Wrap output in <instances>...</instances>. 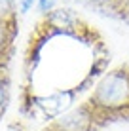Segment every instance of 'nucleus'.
Wrapping results in <instances>:
<instances>
[{
	"mask_svg": "<svg viewBox=\"0 0 129 131\" xmlns=\"http://www.w3.org/2000/svg\"><path fill=\"white\" fill-rule=\"evenodd\" d=\"M97 125L112 120H129V70L118 67L106 72L84 103Z\"/></svg>",
	"mask_w": 129,
	"mask_h": 131,
	"instance_id": "obj_1",
	"label": "nucleus"
},
{
	"mask_svg": "<svg viewBox=\"0 0 129 131\" xmlns=\"http://www.w3.org/2000/svg\"><path fill=\"white\" fill-rule=\"evenodd\" d=\"M50 127L55 131H93L99 125H97L93 114L89 112V108L86 105H80L72 112H68V114L61 116L59 120L51 122Z\"/></svg>",
	"mask_w": 129,
	"mask_h": 131,
	"instance_id": "obj_2",
	"label": "nucleus"
},
{
	"mask_svg": "<svg viewBox=\"0 0 129 131\" xmlns=\"http://www.w3.org/2000/svg\"><path fill=\"white\" fill-rule=\"evenodd\" d=\"M8 101H10V80H8V72L0 63V114L6 110Z\"/></svg>",
	"mask_w": 129,
	"mask_h": 131,
	"instance_id": "obj_3",
	"label": "nucleus"
},
{
	"mask_svg": "<svg viewBox=\"0 0 129 131\" xmlns=\"http://www.w3.org/2000/svg\"><path fill=\"white\" fill-rule=\"evenodd\" d=\"M87 2L93 4V6H97V8H103V10H110V12L116 13V10H118L120 6H122L123 0H87Z\"/></svg>",
	"mask_w": 129,
	"mask_h": 131,
	"instance_id": "obj_4",
	"label": "nucleus"
},
{
	"mask_svg": "<svg viewBox=\"0 0 129 131\" xmlns=\"http://www.w3.org/2000/svg\"><path fill=\"white\" fill-rule=\"evenodd\" d=\"M116 15L129 25V0H123V2H122V6L116 10Z\"/></svg>",
	"mask_w": 129,
	"mask_h": 131,
	"instance_id": "obj_5",
	"label": "nucleus"
},
{
	"mask_svg": "<svg viewBox=\"0 0 129 131\" xmlns=\"http://www.w3.org/2000/svg\"><path fill=\"white\" fill-rule=\"evenodd\" d=\"M34 4H38V0H17V6H19V10L23 12V13L29 12Z\"/></svg>",
	"mask_w": 129,
	"mask_h": 131,
	"instance_id": "obj_6",
	"label": "nucleus"
},
{
	"mask_svg": "<svg viewBox=\"0 0 129 131\" xmlns=\"http://www.w3.org/2000/svg\"><path fill=\"white\" fill-rule=\"evenodd\" d=\"M11 10V2L10 0H0V17L6 15V13H10Z\"/></svg>",
	"mask_w": 129,
	"mask_h": 131,
	"instance_id": "obj_7",
	"label": "nucleus"
},
{
	"mask_svg": "<svg viewBox=\"0 0 129 131\" xmlns=\"http://www.w3.org/2000/svg\"><path fill=\"white\" fill-rule=\"evenodd\" d=\"M10 131H23L21 127H10Z\"/></svg>",
	"mask_w": 129,
	"mask_h": 131,
	"instance_id": "obj_8",
	"label": "nucleus"
},
{
	"mask_svg": "<svg viewBox=\"0 0 129 131\" xmlns=\"http://www.w3.org/2000/svg\"><path fill=\"white\" fill-rule=\"evenodd\" d=\"M123 67H125V69L129 70V61H127V63H123Z\"/></svg>",
	"mask_w": 129,
	"mask_h": 131,
	"instance_id": "obj_9",
	"label": "nucleus"
},
{
	"mask_svg": "<svg viewBox=\"0 0 129 131\" xmlns=\"http://www.w3.org/2000/svg\"><path fill=\"white\" fill-rule=\"evenodd\" d=\"M44 131H55V129H51V127H50V125H48V127H46V129H44Z\"/></svg>",
	"mask_w": 129,
	"mask_h": 131,
	"instance_id": "obj_10",
	"label": "nucleus"
}]
</instances>
